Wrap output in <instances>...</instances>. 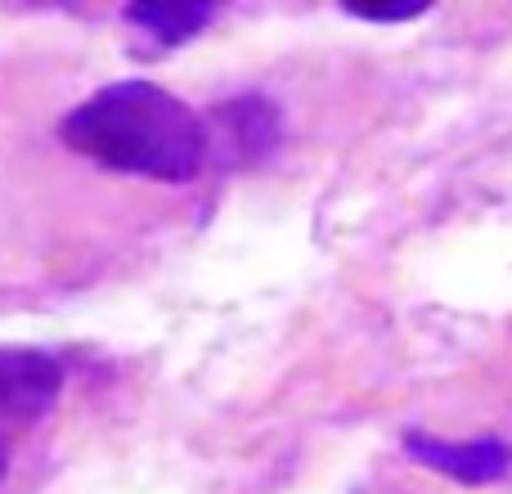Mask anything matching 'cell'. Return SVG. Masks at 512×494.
I'll return each mask as SVG.
<instances>
[{
  "label": "cell",
  "mask_w": 512,
  "mask_h": 494,
  "mask_svg": "<svg viewBox=\"0 0 512 494\" xmlns=\"http://www.w3.org/2000/svg\"><path fill=\"white\" fill-rule=\"evenodd\" d=\"M63 391V364L36 346H0V423H41Z\"/></svg>",
  "instance_id": "cell-2"
},
{
  "label": "cell",
  "mask_w": 512,
  "mask_h": 494,
  "mask_svg": "<svg viewBox=\"0 0 512 494\" xmlns=\"http://www.w3.org/2000/svg\"><path fill=\"white\" fill-rule=\"evenodd\" d=\"M59 140L86 162L158 185H185L212 153L203 113L144 77H126L81 99L59 122Z\"/></svg>",
  "instance_id": "cell-1"
},
{
  "label": "cell",
  "mask_w": 512,
  "mask_h": 494,
  "mask_svg": "<svg viewBox=\"0 0 512 494\" xmlns=\"http://www.w3.org/2000/svg\"><path fill=\"white\" fill-rule=\"evenodd\" d=\"M346 14L351 18H364V23H409V18H418V14H427V0H387V5H373V0H346Z\"/></svg>",
  "instance_id": "cell-6"
},
{
  "label": "cell",
  "mask_w": 512,
  "mask_h": 494,
  "mask_svg": "<svg viewBox=\"0 0 512 494\" xmlns=\"http://www.w3.org/2000/svg\"><path fill=\"white\" fill-rule=\"evenodd\" d=\"M405 454L459 486H490L512 468V445L504 436H472V441H445L432 432H405Z\"/></svg>",
  "instance_id": "cell-3"
},
{
  "label": "cell",
  "mask_w": 512,
  "mask_h": 494,
  "mask_svg": "<svg viewBox=\"0 0 512 494\" xmlns=\"http://www.w3.org/2000/svg\"><path fill=\"white\" fill-rule=\"evenodd\" d=\"M212 18L216 5H207V0H135V5H126V23L140 27L158 45H171V50L207 32Z\"/></svg>",
  "instance_id": "cell-5"
},
{
  "label": "cell",
  "mask_w": 512,
  "mask_h": 494,
  "mask_svg": "<svg viewBox=\"0 0 512 494\" xmlns=\"http://www.w3.org/2000/svg\"><path fill=\"white\" fill-rule=\"evenodd\" d=\"M5 472H9V441L0 436V481H5Z\"/></svg>",
  "instance_id": "cell-7"
},
{
  "label": "cell",
  "mask_w": 512,
  "mask_h": 494,
  "mask_svg": "<svg viewBox=\"0 0 512 494\" xmlns=\"http://www.w3.org/2000/svg\"><path fill=\"white\" fill-rule=\"evenodd\" d=\"M212 122L221 126V153L234 167H248L279 144V108L261 95L230 99L212 113Z\"/></svg>",
  "instance_id": "cell-4"
}]
</instances>
